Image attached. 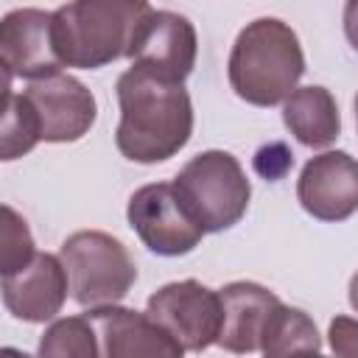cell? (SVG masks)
Here are the masks:
<instances>
[{
  "label": "cell",
  "instance_id": "3",
  "mask_svg": "<svg viewBox=\"0 0 358 358\" xmlns=\"http://www.w3.org/2000/svg\"><path fill=\"white\" fill-rule=\"evenodd\" d=\"M143 0H76L53 11V42L64 67L98 70L129 53Z\"/></svg>",
  "mask_w": 358,
  "mask_h": 358
},
{
  "label": "cell",
  "instance_id": "26",
  "mask_svg": "<svg viewBox=\"0 0 358 358\" xmlns=\"http://www.w3.org/2000/svg\"><path fill=\"white\" fill-rule=\"evenodd\" d=\"M355 120H358V95H355Z\"/></svg>",
  "mask_w": 358,
  "mask_h": 358
},
{
  "label": "cell",
  "instance_id": "23",
  "mask_svg": "<svg viewBox=\"0 0 358 358\" xmlns=\"http://www.w3.org/2000/svg\"><path fill=\"white\" fill-rule=\"evenodd\" d=\"M347 296H350V305H352V310L358 313V271L350 277V285H347Z\"/></svg>",
  "mask_w": 358,
  "mask_h": 358
},
{
  "label": "cell",
  "instance_id": "6",
  "mask_svg": "<svg viewBox=\"0 0 358 358\" xmlns=\"http://www.w3.org/2000/svg\"><path fill=\"white\" fill-rule=\"evenodd\" d=\"M126 218L143 246L162 257L187 255L204 238L201 224L190 215L173 182H151L137 187L129 199Z\"/></svg>",
  "mask_w": 358,
  "mask_h": 358
},
{
  "label": "cell",
  "instance_id": "18",
  "mask_svg": "<svg viewBox=\"0 0 358 358\" xmlns=\"http://www.w3.org/2000/svg\"><path fill=\"white\" fill-rule=\"evenodd\" d=\"M0 154L3 159H17L28 154L39 140V120L31 101L22 92H14L11 84H3V129H0Z\"/></svg>",
  "mask_w": 358,
  "mask_h": 358
},
{
  "label": "cell",
  "instance_id": "8",
  "mask_svg": "<svg viewBox=\"0 0 358 358\" xmlns=\"http://www.w3.org/2000/svg\"><path fill=\"white\" fill-rule=\"evenodd\" d=\"M196 53L199 39L193 22L176 11L148 6L134 28L126 59H131V67L182 84L196 67Z\"/></svg>",
  "mask_w": 358,
  "mask_h": 358
},
{
  "label": "cell",
  "instance_id": "2",
  "mask_svg": "<svg viewBox=\"0 0 358 358\" xmlns=\"http://www.w3.org/2000/svg\"><path fill=\"white\" fill-rule=\"evenodd\" d=\"M229 87L252 106L285 103L305 76L296 31L277 17H257L241 28L227 62Z\"/></svg>",
  "mask_w": 358,
  "mask_h": 358
},
{
  "label": "cell",
  "instance_id": "22",
  "mask_svg": "<svg viewBox=\"0 0 358 358\" xmlns=\"http://www.w3.org/2000/svg\"><path fill=\"white\" fill-rule=\"evenodd\" d=\"M344 36L352 50H358V0H350L344 6Z\"/></svg>",
  "mask_w": 358,
  "mask_h": 358
},
{
  "label": "cell",
  "instance_id": "14",
  "mask_svg": "<svg viewBox=\"0 0 358 358\" xmlns=\"http://www.w3.org/2000/svg\"><path fill=\"white\" fill-rule=\"evenodd\" d=\"M218 294H221V308H224L218 347L235 355L257 352L266 322L280 305V296L252 280H235L224 285Z\"/></svg>",
  "mask_w": 358,
  "mask_h": 358
},
{
  "label": "cell",
  "instance_id": "17",
  "mask_svg": "<svg viewBox=\"0 0 358 358\" xmlns=\"http://www.w3.org/2000/svg\"><path fill=\"white\" fill-rule=\"evenodd\" d=\"M36 358H101L95 324L87 316H64L45 327Z\"/></svg>",
  "mask_w": 358,
  "mask_h": 358
},
{
  "label": "cell",
  "instance_id": "1",
  "mask_svg": "<svg viewBox=\"0 0 358 358\" xmlns=\"http://www.w3.org/2000/svg\"><path fill=\"white\" fill-rule=\"evenodd\" d=\"M115 92L120 103L115 145L126 159L154 165L176 157L187 145L193 134V103L182 84L129 67L120 73Z\"/></svg>",
  "mask_w": 358,
  "mask_h": 358
},
{
  "label": "cell",
  "instance_id": "11",
  "mask_svg": "<svg viewBox=\"0 0 358 358\" xmlns=\"http://www.w3.org/2000/svg\"><path fill=\"white\" fill-rule=\"evenodd\" d=\"M302 210L319 221L338 224L358 213V159L347 151H324L310 157L296 179Z\"/></svg>",
  "mask_w": 358,
  "mask_h": 358
},
{
  "label": "cell",
  "instance_id": "20",
  "mask_svg": "<svg viewBox=\"0 0 358 358\" xmlns=\"http://www.w3.org/2000/svg\"><path fill=\"white\" fill-rule=\"evenodd\" d=\"M294 165V154L282 145V143H268L255 154V171L266 179V182H277L288 173V168Z\"/></svg>",
  "mask_w": 358,
  "mask_h": 358
},
{
  "label": "cell",
  "instance_id": "25",
  "mask_svg": "<svg viewBox=\"0 0 358 358\" xmlns=\"http://www.w3.org/2000/svg\"><path fill=\"white\" fill-rule=\"evenodd\" d=\"M294 358H324L322 352H299V355H294Z\"/></svg>",
  "mask_w": 358,
  "mask_h": 358
},
{
  "label": "cell",
  "instance_id": "4",
  "mask_svg": "<svg viewBox=\"0 0 358 358\" xmlns=\"http://www.w3.org/2000/svg\"><path fill=\"white\" fill-rule=\"evenodd\" d=\"M173 187L204 232H224L235 227L246 215L252 199L243 165L229 151L218 148L196 154L176 173Z\"/></svg>",
  "mask_w": 358,
  "mask_h": 358
},
{
  "label": "cell",
  "instance_id": "13",
  "mask_svg": "<svg viewBox=\"0 0 358 358\" xmlns=\"http://www.w3.org/2000/svg\"><path fill=\"white\" fill-rule=\"evenodd\" d=\"M70 291V277L62 257L39 252L22 271L3 277V305L20 322H50Z\"/></svg>",
  "mask_w": 358,
  "mask_h": 358
},
{
  "label": "cell",
  "instance_id": "5",
  "mask_svg": "<svg viewBox=\"0 0 358 358\" xmlns=\"http://www.w3.org/2000/svg\"><path fill=\"white\" fill-rule=\"evenodd\" d=\"M59 257L67 268L73 299L90 310L117 305L137 282V266L123 241L101 229L67 235Z\"/></svg>",
  "mask_w": 358,
  "mask_h": 358
},
{
  "label": "cell",
  "instance_id": "10",
  "mask_svg": "<svg viewBox=\"0 0 358 358\" xmlns=\"http://www.w3.org/2000/svg\"><path fill=\"white\" fill-rule=\"evenodd\" d=\"M22 95L36 112L39 134L45 143H76L92 129L98 117L95 95L67 73L28 81Z\"/></svg>",
  "mask_w": 358,
  "mask_h": 358
},
{
  "label": "cell",
  "instance_id": "7",
  "mask_svg": "<svg viewBox=\"0 0 358 358\" xmlns=\"http://www.w3.org/2000/svg\"><path fill=\"white\" fill-rule=\"evenodd\" d=\"M145 313L157 324H162L185 347V352H201L218 344L224 324L221 294L201 285L199 280L162 285L148 296Z\"/></svg>",
  "mask_w": 358,
  "mask_h": 358
},
{
  "label": "cell",
  "instance_id": "16",
  "mask_svg": "<svg viewBox=\"0 0 358 358\" xmlns=\"http://www.w3.org/2000/svg\"><path fill=\"white\" fill-rule=\"evenodd\" d=\"M322 336L316 330V322L291 305H277L274 313L266 322L260 352L263 358H294L299 352H319Z\"/></svg>",
  "mask_w": 358,
  "mask_h": 358
},
{
  "label": "cell",
  "instance_id": "24",
  "mask_svg": "<svg viewBox=\"0 0 358 358\" xmlns=\"http://www.w3.org/2000/svg\"><path fill=\"white\" fill-rule=\"evenodd\" d=\"M0 358H31V355L22 352V350H17V347H3L0 350Z\"/></svg>",
  "mask_w": 358,
  "mask_h": 358
},
{
  "label": "cell",
  "instance_id": "21",
  "mask_svg": "<svg viewBox=\"0 0 358 358\" xmlns=\"http://www.w3.org/2000/svg\"><path fill=\"white\" fill-rule=\"evenodd\" d=\"M327 341L336 358H358V319L336 316L327 327Z\"/></svg>",
  "mask_w": 358,
  "mask_h": 358
},
{
  "label": "cell",
  "instance_id": "9",
  "mask_svg": "<svg viewBox=\"0 0 358 358\" xmlns=\"http://www.w3.org/2000/svg\"><path fill=\"white\" fill-rule=\"evenodd\" d=\"M0 62L3 81L28 78L42 81L62 73V59L53 42V11L14 8L0 22Z\"/></svg>",
  "mask_w": 358,
  "mask_h": 358
},
{
  "label": "cell",
  "instance_id": "12",
  "mask_svg": "<svg viewBox=\"0 0 358 358\" xmlns=\"http://www.w3.org/2000/svg\"><path fill=\"white\" fill-rule=\"evenodd\" d=\"M84 316L95 324L101 358H185V347L148 313L109 305Z\"/></svg>",
  "mask_w": 358,
  "mask_h": 358
},
{
  "label": "cell",
  "instance_id": "19",
  "mask_svg": "<svg viewBox=\"0 0 358 358\" xmlns=\"http://www.w3.org/2000/svg\"><path fill=\"white\" fill-rule=\"evenodd\" d=\"M36 255L39 252L34 246V235H31L25 218L14 207L3 204V257H0L3 277L22 271Z\"/></svg>",
  "mask_w": 358,
  "mask_h": 358
},
{
  "label": "cell",
  "instance_id": "15",
  "mask_svg": "<svg viewBox=\"0 0 358 358\" xmlns=\"http://www.w3.org/2000/svg\"><path fill=\"white\" fill-rule=\"evenodd\" d=\"M285 129L308 148H327L341 134V115L327 87H296L282 103Z\"/></svg>",
  "mask_w": 358,
  "mask_h": 358
}]
</instances>
